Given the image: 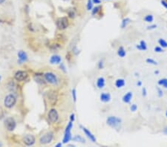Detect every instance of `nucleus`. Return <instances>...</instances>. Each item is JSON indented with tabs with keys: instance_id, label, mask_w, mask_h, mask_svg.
I'll use <instances>...</instances> for the list:
<instances>
[{
	"instance_id": "1",
	"label": "nucleus",
	"mask_w": 167,
	"mask_h": 147,
	"mask_svg": "<svg viewBox=\"0 0 167 147\" xmlns=\"http://www.w3.org/2000/svg\"><path fill=\"white\" fill-rule=\"evenodd\" d=\"M106 123L109 126H111L112 128H118L120 126L122 120L118 117L110 116L107 118Z\"/></svg>"
},
{
	"instance_id": "2",
	"label": "nucleus",
	"mask_w": 167,
	"mask_h": 147,
	"mask_svg": "<svg viewBox=\"0 0 167 147\" xmlns=\"http://www.w3.org/2000/svg\"><path fill=\"white\" fill-rule=\"evenodd\" d=\"M16 97L13 94L7 95L5 99V101H4L5 105L7 108H12L13 106L16 104Z\"/></svg>"
},
{
	"instance_id": "3",
	"label": "nucleus",
	"mask_w": 167,
	"mask_h": 147,
	"mask_svg": "<svg viewBox=\"0 0 167 147\" xmlns=\"http://www.w3.org/2000/svg\"><path fill=\"white\" fill-rule=\"evenodd\" d=\"M73 127V122L69 123L65 129V135H64V137H63V143H68V141H71V130L72 129Z\"/></svg>"
},
{
	"instance_id": "4",
	"label": "nucleus",
	"mask_w": 167,
	"mask_h": 147,
	"mask_svg": "<svg viewBox=\"0 0 167 147\" xmlns=\"http://www.w3.org/2000/svg\"><path fill=\"white\" fill-rule=\"evenodd\" d=\"M44 77L48 83H49L52 85H57L58 84V80H57L56 75L51 72H48V73L45 74Z\"/></svg>"
},
{
	"instance_id": "5",
	"label": "nucleus",
	"mask_w": 167,
	"mask_h": 147,
	"mask_svg": "<svg viewBox=\"0 0 167 147\" xmlns=\"http://www.w3.org/2000/svg\"><path fill=\"white\" fill-rule=\"evenodd\" d=\"M53 137H54V135H53L52 132H47V133H45V135H43L40 137L39 143L41 144H48V143L51 142Z\"/></svg>"
},
{
	"instance_id": "6",
	"label": "nucleus",
	"mask_w": 167,
	"mask_h": 147,
	"mask_svg": "<svg viewBox=\"0 0 167 147\" xmlns=\"http://www.w3.org/2000/svg\"><path fill=\"white\" fill-rule=\"evenodd\" d=\"M5 127L6 129L11 132V131H13L14 129L16 128V123L15 121V120L12 118V117H8L7 118L6 120H5Z\"/></svg>"
},
{
	"instance_id": "7",
	"label": "nucleus",
	"mask_w": 167,
	"mask_h": 147,
	"mask_svg": "<svg viewBox=\"0 0 167 147\" xmlns=\"http://www.w3.org/2000/svg\"><path fill=\"white\" fill-rule=\"evenodd\" d=\"M56 25H57L58 28L60 29V30H64V29H65L68 26V19L66 18V17L60 18L57 20V22H56Z\"/></svg>"
},
{
	"instance_id": "8",
	"label": "nucleus",
	"mask_w": 167,
	"mask_h": 147,
	"mask_svg": "<svg viewBox=\"0 0 167 147\" xmlns=\"http://www.w3.org/2000/svg\"><path fill=\"white\" fill-rule=\"evenodd\" d=\"M48 118L51 123L56 122L58 120V118H59V115H58L56 110L54 109H51L48 112Z\"/></svg>"
},
{
	"instance_id": "9",
	"label": "nucleus",
	"mask_w": 167,
	"mask_h": 147,
	"mask_svg": "<svg viewBox=\"0 0 167 147\" xmlns=\"http://www.w3.org/2000/svg\"><path fill=\"white\" fill-rule=\"evenodd\" d=\"M23 143L26 146H32L35 143V137L31 135H27L22 139Z\"/></svg>"
},
{
	"instance_id": "10",
	"label": "nucleus",
	"mask_w": 167,
	"mask_h": 147,
	"mask_svg": "<svg viewBox=\"0 0 167 147\" xmlns=\"http://www.w3.org/2000/svg\"><path fill=\"white\" fill-rule=\"evenodd\" d=\"M28 77V74L24 71H18L14 75V78L15 80L17 81H22L25 80Z\"/></svg>"
},
{
	"instance_id": "11",
	"label": "nucleus",
	"mask_w": 167,
	"mask_h": 147,
	"mask_svg": "<svg viewBox=\"0 0 167 147\" xmlns=\"http://www.w3.org/2000/svg\"><path fill=\"white\" fill-rule=\"evenodd\" d=\"M82 131L84 132V133H85V135H86L87 137H88V139H90V141H91L92 142H96V137H94V135H93L92 133L89 131V130H88L86 128H85V127H82Z\"/></svg>"
},
{
	"instance_id": "12",
	"label": "nucleus",
	"mask_w": 167,
	"mask_h": 147,
	"mask_svg": "<svg viewBox=\"0 0 167 147\" xmlns=\"http://www.w3.org/2000/svg\"><path fill=\"white\" fill-rule=\"evenodd\" d=\"M100 100L103 103H108L111 100V95L108 93H102L100 94Z\"/></svg>"
},
{
	"instance_id": "13",
	"label": "nucleus",
	"mask_w": 167,
	"mask_h": 147,
	"mask_svg": "<svg viewBox=\"0 0 167 147\" xmlns=\"http://www.w3.org/2000/svg\"><path fill=\"white\" fill-rule=\"evenodd\" d=\"M18 56L19 60L22 62L27 61V60H28V56H27L25 51H19Z\"/></svg>"
},
{
	"instance_id": "14",
	"label": "nucleus",
	"mask_w": 167,
	"mask_h": 147,
	"mask_svg": "<svg viewBox=\"0 0 167 147\" xmlns=\"http://www.w3.org/2000/svg\"><path fill=\"white\" fill-rule=\"evenodd\" d=\"M131 98H132V93L130 92H128L123 97V101L126 103H129L131 100Z\"/></svg>"
},
{
	"instance_id": "15",
	"label": "nucleus",
	"mask_w": 167,
	"mask_h": 147,
	"mask_svg": "<svg viewBox=\"0 0 167 147\" xmlns=\"http://www.w3.org/2000/svg\"><path fill=\"white\" fill-rule=\"evenodd\" d=\"M60 61H61V57L58 55H54L51 56V58L50 60V62L51 64H57V63H60Z\"/></svg>"
},
{
	"instance_id": "16",
	"label": "nucleus",
	"mask_w": 167,
	"mask_h": 147,
	"mask_svg": "<svg viewBox=\"0 0 167 147\" xmlns=\"http://www.w3.org/2000/svg\"><path fill=\"white\" fill-rule=\"evenodd\" d=\"M105 79L103 77H99L97 79V86L99 88H102L105 86Z\"/></svg>"
},
{
	"instance_id": "17",
	"label": "nucleus",
	"mask_w": 167,
	"mask_h": 147,
	"mask_svg": "<svg viewBox=\"0 0 167 147\" xmlns=\"http://www.w3.org/2000/svg\"><path fill=\"white\" fill-rule=\"evenodd\" d=\"M137 48L141 50V51H146L147 49V45L145 41L142 40V41H140V43L138 45H137Z\"/></svg>"
},
{
	"instance_id": "18",
	"label": "nucleus",
	"mask_w": 167,
	"mask_h": 147,
	"mask_svg": "<svg viewBox=\"0 0 167 147\" xmlns=\"http://www.w3.org/2000/svg\"><path fill=\"white\" fill-rule=\"evenodd\" d=\"M115 86L117 88H122L125 86V80L123 79H118L115 82Z\"/></svg>"
},
{
	"instance_id": "19",
	"label": "nucleus",
	"mask_w": 167,
	"mask_h": 147,
	"mask_svg": "<svg viewBox=\"0 0 167 147\" xmlns=\"http://www.w3.org/2000/svg\"><path fill=\"white\" fill-rule=\"evenodd\" d=\"M157 83H158L159 86H163V88H167V78H163V79L159 80Z\"/></svg>"
},
{
	"instance_id": "20",
	"label": "nucleus",
	"mask_w": 167,
	"mask_h": 147,
	"mask_svg": "<svg viewBox=\"0 0 167 147\" xmlns=\"http://www.w3.org/2000/svg\"><path fill=\"white\" fill-rule=\"evenodd\" d=\"M118 54L119 56H120V57H124L126 54V51L124 50L123 47H120L119 49H118Z\"/></svg>"
},
{
	"instance_id": "21",
	"label": "nucleus",
	"mask_w": 167,
	"mask_h": 147,
	"mask_svg": "<svg viewBox=\"0 0 167 147\" xmlns=\"http://www.w3.org/2000/svg\"><path fill=\"white\" fill-rule=\"evenodd\" d=\"M158 43L160 44L161 47H162V48H167V42L166 40H164L163 39H159Z\"/></svg>"
},
{
	"instance_id": "22",
	"label": "nucleus",
	"mask_w": 167,
	"mask_h": 147,
	"mask_svg": "<svg viewBox=\"0 0 167 147\" xmlns=\"http://www.w3.org/2000/svg\"><path fill=\"white\" fill-rule=\"evenodd\" d=\"M144 20H145L146 22H152L154 20V17H153L152 15L148 14V15H146V16L144 17Z\"/></svg>"
},
{
	"instance_id": "23",
	"label": "nucleus",
	"mask_w": 167,
	"mask_h": 147,
	"mask_svg": "<svg viewBox=\"0 0 167 147\" xmlns=\"http://www.w3.org/2000/svg\"><path fill=\"white\" fill-rule=\"evenodd\" d=\"M73 141H77V142H80V143H86L85 140H84L81 136H80V135H77V136H75L74 138H73Z\"/></svg>"
},
{
	"instance_id": "24",
	"label": "nucleus",
	"mask_w": 167,
	"mask_h": 147,
	"mask_svg": "<svg viewBox=\"0 0 167 147\" xmlns=\"http://www.w3.org/2000/svg\"><path fill=\"white\" fill-rule=\"evenodd\" d=\"M130 22V19L129 18H126L124 19L122 21V25H121V27L124 28H126V26H127V25L129 24Z\"/></svg>"
},
{
	"instance_id": "25",
	"label": "nucleus",
	"mask_w": 167,
	"mask_h": 147,
	"mask_svg": "<svg viewBox=\"0 0 167 147\" xmlns=\"http://www.w3.org/2000/svg\"><path fill=\"white\" fill-rule=\"evenodd\" d=\"M56 96L54 97V92H53V93H49V99L50 100H52V104L54 105L55 103V102H54V99L56 100Z\"/></svg>"
},
{
	"instance_id": "26",
	"label": "nucleus",
	"mask_w": 167,
	"mask_h": 147,
	"mask_svg": "<svg viewBox=\"0 0 167 147\" xmlns=\"http://www.w3.org/2000/svg\"><path fill=\"white\" fill-rule=\"evenodd\" d=\"M93 7V2L92 0H88V3H87V9L88 11L91 10Z\"/></svg>"
},
{
	"instance_id": "27",
	"label": "nucleus",
	"mask_w": 167,
	"mask_h": 147,
	"mask_svg": "<svg viewBox=\"0 0 167 147\" xmlns=\"http://www.w3.org/2000/svg\"><path fill=\"white\" fill-rule=\"evenodd\" d=\"M146 62L148 63V64H152V65H157V62L154 60L153 59H151V58H148V59H146Z\"/></svg>"
},
{
	"instance_id": "28",
	"label": "nucleus",
	"mask_w": 167,
	"mask_h": 147,
	"mask_svg": "<svg viewBox=\"0 0 167 147\" xmlns=\"http://www.w3.org/2000/svg\"><path fill=\"white\" fill-rule=\"evenodd\" d=\"M130 109L131 111H133V112H135V111H136L137 109V105L136 104H133L131 105V107H130Z\"/></svg>"
},
{
	"instance_id": "29",
	"label": "nucleus",
	"mask_w": 167,
	"mask_h": 147,
	"mask_svg": "<svg viewBox=\"0 0 167 147\" xmlns=\"http://www.w3.org/2000/svg\"><path fill=\"white\" fill-rule=\"evenodd\" d=\"M99 9H100V7H94V8H93V10H92V14H93V15L96 14L99 11Z\"/></svg>"
},
{
	"instance_id": "30",
	"label": "nucleus",
	"mask_w": 167,
	"mask_h": 147,
	"mask_svg": "<svg viewBox=\"0 0 167 147\" xmlns=\"http://www.w3.org/2000/svg\"><path fill=\"white\" fill-rule=\"evenodd\" d=\"M68 16L71 17V18H74V16H75V12H74V10H70L68 11Z\"/></svg>"
},
{
	"instance_id": "31",
	"label": "nucleus",
	"mask_w": 167,
	"mask_h": 147,
	"mask_svg": "<svg viewBox=\"0 0 167 147\" xmlns=\"http://www.w3.org/2000/svg\"><path fill=\"white\" fill-rule=\"evenodd\" d=\"M155 51L157 52V53H161V52H163V48L162 47H159V46H157L155 48Z\"/></svg>"
},
{
	"instance_id": "32",
	"label": "nucleus",
	"mask_w": 167,
	"mask_h": 147,
	"mask_svg": "<svg viewBox=\"0 0 167 147\" xmlns=\"http://www.w3.org/2000/svg\"><path fill=\"white\" fill-rule=\"evenodd\" d=\"M72 96H73L74 101L76 102V100H77V93H76V89H74V88L72 90Z\"/></svg>"
},
{
	"instance_id": "33",
	"label": "nucleus",
	"mask_w": 167,
	"mask_h": 147,
	"mask_svg": "<svg viewBox=\"0 0 167 147\" xmlns=\"http://www.w3.org/2000/svg\"><path fill=\"white\" fill-rule=\"evenodd\" d=\"M142 95L143 97H146L147 95V92H146V88L145 87L142 88Z\"/></svg>"
},
{
	"instance_id": "34",
	"label": "nucleus",
	"mask_w": 167,
	"mask_h": 147,
	"mask_svg": "<svg viewBox=\"0 0 167 147\" xmlns=\"http://www.w3.org/2000/svg\"><path fill=\"white\" fill-rule=\"evenodd\" d=\"M157 94H158V97H161L163 96V91L161 90L160 88H157Z\"/></svg>"
},
{
	"instance_id": "35",
	"label": "nucleus",
	"mask_w": 167,
	"mask_h": 147,
	"mask_svg": "<svg viewBox=\"0 0 167 147\" xmlns=\"http://www.w3.org/2000/svg\"><path fill=\"white\" fill-rule=\"evenodd\" d=\"M161 4H162V5L165 8H166L167 9V2L166 1H165V0H161Z\"/></svg>"
},
{
	"instance_id": "36",
	"label": "nucleus",
	"mask_w": 167,
	"mask_h": 147,
	"mask_svg": "<svg viewBox=\"0 0 167 147\" xmlns=\"http://www.w3.org/2000/svg\"><path fill=\"white\" fill-rule=\"evenodd\" d=\"M156 28H157V25H152L148 26V27H147V29H148V30H152V29H155Z\"/></svg>"
},
{
	"instance_id": "37",
	"label": "nucleus",
	"mask_w": 167,
	"mask_h": 147,
	"mask_svg": "<svg viewBox=\"0 0 167 147\" xmlns=\"http://www.w3.org/2000/svg\"><path fill=\"white\" fill-rule=\"evenodd\" d=\"M98 68L99 69H102L103 68V61H99V63H98Z\"/></svg>"
},
{
	"instance_id": "38",
	"label": "nucleus",
	"mask_w": 167,
	"mask_h": 147,
	"mask_svg": "<svg viewBox=\"0 0 167 147\" xmlns=\"http://www.w3.org/2000/svg\"><path fill=\"white\" fill-rule=\"evenodd\" d=\"M92 2L94 4H99L100 3V0H92Z\"/></svg>"
},
{
	"instance_id": "39",
	"label": "nucleus",
	"mask_w": 167,
	"mask_h": 147,
	"mask_svg": "<svg viewBox=\"0 0 167 147\" xmlns=\"http://www.w3.org/2000/svg\"><path fill=\"white\" fill-rule=\"evenodd\" d=\"M70 119H71V122H73L74 120V114H72L71 115V117H70Z\"/></svg>"
},
{
	"instance_id": "40",
	"label": "nucleus",
	"mask_w": 167,
	"mask_h": 147,
	"mask_svg": "<svg viewBox=\"0 0 167 147\" xmlns=\"http://www.w3.org/2000/svg\"><path fill=\"white\" fill-rule=\"evenodd\" d=\"M163 133H164L165 135H167V127L164 128V129H163Z\"/></svg>"
},
{
	"instance_id": "41",
	"label": "nucleus",
	"mask_w": 167,
	"mask_h": 147,
	"mask_svg": "<svg viewBox=\"0 0 167 147\" xmlns=\"http://www.w3.org/2000/svg\"><path fill=\"white\" fill-rule=\"evenodd\" d=\"M141 84H142L141 81H138V82L137 83V85L138 86H141Z\"/></svg>"
},
{
	"instance_id": "42",
	"label": "nucleus",
	"mask_w": 167,
	"mask_h": 147,
	"mask_svg": "<svg viewBox=\"0 0 167 147\" xmlns=\"http://www.w3.org/2000/svg\"><path fill=\"white\" fill-rule=\"evenodd\" d=\"M61 146H62V144H61L60 143H57V144L56 145V147H60Z\"/></svg>"
},
{
	"instance_id": "43",
	"label": "nucleus",
	"mask_w": 167,
	"mask_h": 147,
	"mask_svg": "<svg viewBox=\"0 0 167 147\" xmlns=\"http://www.w3.org/2000/svg\"><path fill=\"white\" fill-rule=\"evenodd\" d=\"M5 1H6V0H0V5H1V4H2V3H4Z\"/></svg>"
},
{
	"instance_id": "44",
	"label": "nucleus",
	"mask_w": 167,
	"mask_h": 147,
	"mask_svg": "<svg viewBox=\"0 0 167 147\" xmlns=\"http://www.w3.org/2000/svg\"><path fill=\"white\" fill-rule=\"evenodd\" d=\"M158 73H159V71H155V74H158Z\"/></svg>"
},
{
	"instance_id": "45",
	"label": "nucleus",
	"mask_w": 167,
	"mask_h": 147,
	"mask_svg": "<svg viewBox=\"0 0 167 147\" xmlns=\"http://www.w3.org/2000/svg\"><path fill=\"white\" fill-rule=\"evenodd\" d=\"M166 117H167V111H166Z\"/></svg>"
},
{
	"instance_id": "46",
	"label": "nucleus",
	"mask_w": 167,
	"mask_h": 147,
	"mask_svg": "<svg viewBox=\"0 0 167 147\" xmlns=\"http://www.w3.org/2000/svg\"><path fill=\"white\" fill-rule=\"evenodd\" d=\"M0 146H2V143H0Z\"/></svg>"
},
{
	"instance_id": "47",
	"label": "nucleus",
	"mask_w": 167,
	"mask_h": 147,
	"mask_svg": "<svg viewBox=\"0 0 167 147\" xmlns=\"http://www.w3.org/2000/svg\"><path fill=\"white\" fill-rule=\"evenodd\" d=\"M0 81H1V77H0Z\"/></svg>"
},
{
	"instance_id": "48",
	"label": "nucleus",
	"mask_w": 167,
	"mask_h": 147,
	"mask_svg": "<svg viewBox=\"0 0 167 147\" xmlns=\"http://www.w3.org/2000/svg\"><path fill=\"white\" fill-rule=\"evenodd\" d=\"M64 1H68V0H64Z\"/></svg>"
},
{
	"instance_id": "49",
	"label": "nucleus",
	"mask_w": 167,
	"mask_h": 147,
	"mask_svg": "<svg viewBox=\"0 0 167 147\" xmlns=\"http://www.w3.org/2000/svg\"><path fill=\"white\" fill-rule=\"evenodd\" d=\"M0 23H1V20H0Z\"/></svg>"
}]
</instances>
